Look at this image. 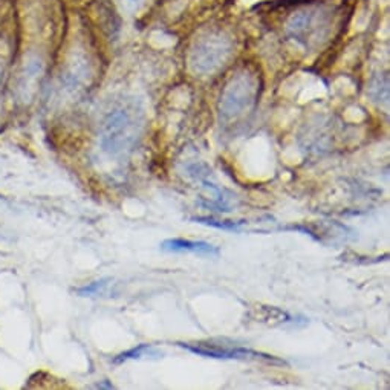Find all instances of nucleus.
I'll return each instance as SVG.
<instances>
[{
	"label": "nucleus",
	"mask_w": 390,
	"mask_h": 390,
	"mask_svg": "<svg viewBox=\"0 0 390 390\" xmlns=\"http://www.w3.org/2000/svg\"><path fill=\"white\" fill-rule=\"evenodd\" d=\"M144 129L146 114L141 103L135 98L119 100L101 122V147L112 156L130 153L141 141Z\"/></svg>",
	"instance_id": "nucleus-1"
},
{
	"label": "nucleus",
	"mask_w": 390,
	"mask_h": 390,
	"mask_svg": "<svg viewBox=\"0 0 390 390\" xmlns=\"http://www.w3.org/2000/svg\"><path fill=\"white\" fill-rule=\"evenodd\" d=\"M158 355V352L150 346V345H138L136 348L134 349H129L126 352H123V354H119L114 358V363L115 365H122L124 363V361L127 360H139L143 358L146 355Z\"/></svg>",
	"instance_id": "nucleus-8"
},
{
	"label": "nucleus",
	"mask_w": 390,
	"mask_h": 390,
	"mask_svg": "<svg viewBox=\"0 0 390 390\" xmlns=\"http://www.w3.org/2000/svg\"><path fill=\"white\" fill-rule=\"evenodd\" d=\"M110 278H101V280H97V282H92L86 286H81L78 288V290L76 291L80 297H95V295H101L105 294L107 286L110 285Z\"/></svg>",
	"instance_id": "nucleus-9"
},
{
	"label": "nucleus",
	"mask_w": 390,
	"mask_h": 390,
	"mask_svg": "<svg viewBox=\"0 0 390 390\" xmlns=\"http://www.w3.org/2000/svg\"><path fill=\"white\" fill-rule=\"evenodd\" d=\"M317 9L312 8H303L291 14L286 22V32L291 39L300 42V43H308V40L317 31Z\"/></svg>",
	"instance_id": "nucleus-6"
},
{
	"label": "nucleus",
	"mask_w": 390,
	"mask_h": 390,
	"mask_svg": "<svg viewBox=\"0 0 390 390\" xmlns=\"http://www.w3.org/2000/svg\"><path fill=\"white\" fill-rule=\"evenodd\" d=\"M179 346L187 349L193 354H198L201 357L207 358H218V360H264L268 363H282L273 355L264 354V352H257L249 348L233 346V345H216V343H179Z\"/></svg>",
	"instance_id": "nucleus-5"
},
{
	"label": "nucleus",
	"mask_w": 390,
	"mask_h": 390,
	"mask_svg": "<svg viewBox=\"0 0 390 390\" xmlns=\"http://www.w3.org/2000/svg\"><path fill=\"white\" fill-rule=\"evenodd\" d=\"M187 172L191 178L201 184V187L206 190L210 198H206L207 201H202V206L206 208H211L218 213H231L233 211V206L236 196H233L225 189H220L219 185L213 179V175L210 167L202 162H193L187 165Z\"/></svg>",
	"instance_id": "nucleus-4"
},
{
	"label": "nucleus",
	"mask_w": 390,
	"mask_h": 390,
	"mask_svg": "<svg viewBox=\"0 0 390 390\" xmlns=\"http://www.w3.org/2000/svg\"><path fill=\"white\" fill-rule=\"evenodd\" d=\"M161 249L169 253H191L202 257H218L220 254L218 247L203 240L190 239H167L161 244Z\"/></svg>",
	"instance_id": "nucleus-7"
},
{
	"label": "nucleus",
	"mask_w": 390,
	"mask_h": 390,
	"mask_svg": "<svg viewBox=\"0 0 390 390\" xmlns=\"http://www.w3.org/2000/svg\"><path fill=\"white\" fill-rule=\"evenodd\" d=\"M129 2H130V4H134V5H136V4L141 2V0H129Z\"/></svg>",
	"instance_id": "nucleus-11"
},
{
	"label": "nucleus",
	"mask_w": 390,
	"mask_h": 390,
	"mask_svg": "<svg viewBox=\"0 0 390 390\" xmlns=\"http://www.w3.org/2000/svg\"><path fill=\"white\" fill-rule=\"evenodd\" d=\"M260 77L252 68H240L227 81L219 100L222 122L231 123L253 112L260 97Z\"/></svg>",
	"instance_id": "nucleus-2"
},
{
	"label": "nucleus",
	"mask_w": 390,
	"mask_h": 390,
	"mask_svg": "<svg viewBox=\"0 0 390 390\" xmlns=\"http://www.w3.org/2000/svg\"><path fill=\"white\" fill-rule=\"evenodd\" d=\"M193 220L199 222V224H206L210 227H216V228H222V230H228V231H240V225H242V222H220V220H215L210 218H194Z\"/></svg>",
	"instance_id": "nucleus-10"
},
{
	"label": "nucleus",
	"mask_w": 390,
	"mask_h": 390,
	"mask_svg": "<svg viewBox=\"0 0 390 390\" xmlns=\"http://www.w3.org/2000/svg\"><path fill=\"white\" fill-rule=\"evenodd\" d=\"M235 42L220 30H211L193 42L189 52V63L194 73L213 76L233 57Z\"/></svg>",
	"instance_id": "nucleus-3"
}]
</instances>
